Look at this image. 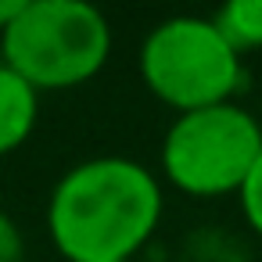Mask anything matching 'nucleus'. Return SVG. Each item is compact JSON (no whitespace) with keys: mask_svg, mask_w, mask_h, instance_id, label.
Instances as JSON below:
<instances>
[{"mask_svg":"<svg viewBox=\"0 0 262 262\" xmlns=\"http://www.w3.org/2000/svg\"><path fill=\"white\" fill-rule=\"evenodd\" d=\"M162 219L158 180L129 158L69 169L47 205V230L69 262H133Z\"/></svg>","mask_w":262,"mask_h":262,"instance_id":"nucleus-1","label":"nucleus"},{"mask_svg":"<svg viewBox=\"0 0 262 262\" xmlns=\"http://www.w3.org/2000/svg\"><path fill=\"white\" fill-rule=\"evenodd\" d=\"M112 51L104 15L83 0H26L0 36V65L40 90H72L94 79Z\"/></svg>","mask_w":262,"mask_h":262,"instance_id":"nucleus-2","label":"nucleus"},{"mask_svg":"<svg viewBox=\"0 0 262 262\" xmlns=\"http://www.w3.org/2000/svg\"><path fill=\"white\" fill-rule=\"evenodd\" d=\"M140 76L147 90L180 115L226 104L244 79L241 54L212 18H165L140 47Z\"/></svg>","mask_w":262,"mask_h":262,"instance_id":"nucleus-3","label":"nucleus"},{"mask_svg":"<svg viewBox=\"0 0 262 262\" xmlns=\"http://www.w3.org/2000/svg\"><path fill=\"white\" fill-rule=\"evenodd\" d=\"M262 155V126L237 104H212L180 115L162 144V169L183 194H241Z\"/></svg>","mask_w":262,"mask_h":262,"instance_id":"nucleus-4","label":"nucleus"},{"mask_svg":"<svg viewBox=\"0 0 262 262\" xmlns=\"http://www.w3.org/2000/svg\"><path fill=\"white\" fill-rule=\"evenodd\" d=\"M36 108V90L8 65H0V155H11L29 140Z\"/></svg>","mask_w":262,"mask_h":262,"instance_id":"nucleus-5","label":"nucleus"},{"mask_svg":"<svg viewBox=\"0 0 262 262\" xmlns=\"http://www.w3.org/2000/svg\"><path fill=\"white\" fill-rule=\"evenodd\" d=\"M212 22L237 54L262 47V0H230Z\"/></svg>","mask_w":262,"mask_h":262,"instance_id":"nucleus-6","label":"nucleus"},{"mask_svg":"<svg viewBox=\"0 0 262 262\" xmlns=\"http://www.w3.org/2000/svg\"><path fill=\"white\" fill-rule=\"evenodd\" d=\"M241 208H244L248 226L262 237V155H258L255 169L248 172V180H244V187H241Z\"/></svg>","mask_w":262,"mask_h":262,"instance_id":"nucleus-7","label":"nucleus"},{"mask_svg":"<svg viewBox=\"0 0 262 262\" xmlns=\"http://www.w3.org/2000/svg\"><path fill=\"white\" fill-rule=\"evenodd\" d=\"M22 230L18 223L8 215V212H0V262H22Z\"/></svg>","mask_w":262,"mask_h":262,"instance_id":"nucleus-8","label":"nucleus"},{"mask_svg":"<svg viewBox=\"0 0 262 262\" xmlns=\"http://www.w3.org/2000/svg\"><path fill=\"white\" fill-rule=\"evenodd\" d=\"M26 0H0V36H4V29L15 22V15L22 11Z\"/></svg>","mask_w":262,"mask_h":262,"instance_id":"nucleus-9","label":"nucleus"}]
</instances>
